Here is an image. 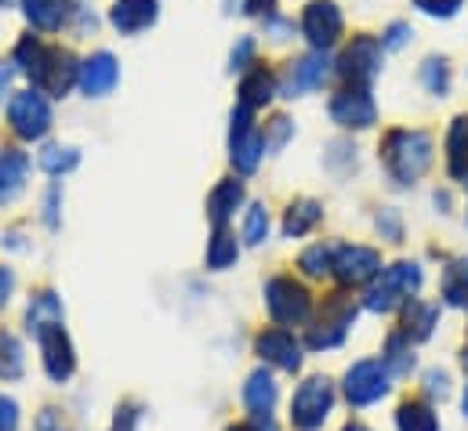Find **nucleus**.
Segmentation results:
<instances>
[{"label":"nucleus","mask_w":468,"mask_h":431,"mask_svg":"<svg viewBox=\"0 0 468 431\" xmlns=\"http://www.w3.org/2000/svg\"><path fill=\"white\" fill-rule=\"evenodd\" d=\"M15 66L33 80V88L40 95H55L62 99L77 80H80V66L66 47H51L40 37H22L15 47Z\"/></svg>","instance_id":"1"},{"label":"nucleus","mask_w":468,"mask_h":431,"mask_svg":"<svg viewBox=\"0 0 468 431\" xmlns=\"http://www.w3.org/2000/svg\"><path fill=\"white\" fill-rule=\"evenodd\" d=\"M378 156L396 185H414L432 167V134L414 127H396L381 138Z\"/></svg>","instance_id":"2"},{"label":"nucleus","mask_w":468,"mask_h":431,"mask_svg":"<svg viewBox=\"0 0 468 431\" xmlns=\"http://www.w3.org/2000/svg\"><path fill=\"white\" fill-rule=\"evenodd\" d=\"M421 279H425V276H421V265H414V261H396V265L381 268L378 279L367 287L363 309H367V312H378V316L396 312V309H403L407 301L418 298Z\"/></svg>","instance_id":"3"},{"label":"nucleus","mask_w":468,"mask_h":431,"mask_svg":"<svg viewBox=\"0 0 468 431\" xmlns=\"http://www.w3.org/2000/svg\"><path fill=\"white\" fill-rule=\"evenodd\" d=\"M265 309H269L272 323L291 330V326H302L313 320V294L294 276H272L265 283Z\"/></svg>","instance_id":"4"},{"label":"nucleus","mask_w":468,"mask_h":431,"mask_svg":"<svg viewBox=\"0 0 468 431\" xmlns=\"http://www.w3.org/2000/svg\"><path fill=\"white\" fill-rule=\"evenodd\" d=\"M356 312H359V309H356V301H352L346 290L327 294L324 305H320V312H316V320L309 326V333H305V344H309L313 352L338 348V344L346 341L349 326L356 323Z\"/></svg>","instance_id":"5"},{"label":"nucleus","mask_w":468,"mask_h":431,"mask_svg":"<svg viewBox=\"0 0 468 431\" xmlns=\"http://www.w3.org/2000/svg\"><path fill=\"white\" fill-rule=\"evenodd\" d=\"M335 410V384L327 377H305L291 395V428L320 431Z\"/></svg>","instance_id":"6"},{"label":"nucleus","mask_w":468,"mask_h":431,"mask_svg":"<svg viewBox=\"0 0 468 431\" xmlns=\"http://www.w3.org/2000/svg\"><path fill=\"white\" fill-rule=\"evenodd\" d=\"M388 388H392V373H388V366L381 359H359V363H352L349 370H346V381H342V395H346V403L356 406V410L381 403L388 395Z\"/></svg>","instance_id":"7"},{"label":"nucleus","mask_w":468,"mask_h":431,"mask_svg":"<svg viewBox=\"0 0 468 431\" xmlns=\"http://www.w3.org/2000/svg\"><path fill=\"white\" fill-rule=\"evenodd\" d=\"M381 55H385V47L378 37H370V33L352 37V44L338 58V77L356 84V88H367L381 73Z\"/></svg>","instance_id":"8"},{"label":"nucleus","mask_w":468,"mask_h":431,"mask_svg":"<svg viewBox=\"0 0 468 431\" xmlns=\"http://www.w3.org/2000/svg\"><path fill=\"white\" fill-rule=\"evenodd\" d=\"M346 15L335 0H309L302 11V33L313 44V51H331L342 40Z\"/></svg>","instance_id":"9"},{"label":"nucleus","mask_w":468,"mask_h":431,"mask_svg":"<svg viewBox=\"0 0 468 431\" xmlns=\"http://www.w3.org/2000/svg\"><path fill=\"white\" fill-rule=\"evenodd\" d=\"M7 123L22 142H37L51 131V106L40 91H18L7 106Z\"/></svg>","instance_id":"10"},{"label":"nucleus","mask_w":468,"mask_h":431,"mask_svg":"<svg viewBox=\"0 0 468 431\" xmlns=\"http://www.w3.org/2000/svg\"><path fill=\"white\" fill-rule=\"evenodd\" d=\"M381 272V254L363 243L335 247V276L342 287H370Z\"/></svg>","instance_id":"11"},{"label":"nucleus","mask_w":468,"mask_h":431,"mask_svg":"<svg viewBox=\"0 0 468 431\" xmlns=\"http://www.w3.org/2000/svg\"><path fill=\"white\" fill-rule=\"evenodd\" d=\"M265 145H261V131L250 120V109H233V127H229V160L239 174H254L258 160H261Z\"/></svg>","instance_id":"12"},{"label":"nucleus","mask_w":468,"mask_h":431,"mask_svg":"<svg viewBox=\"0 0 468 431\" xmlns=\"http://www.w3.org/2000/svg\"><path fill=\"white\" fill-rule=\"evenodd\" d=\"M254 352L265 366H276L283 373H298L302 370V341L283 330V326H269L254 337Z\"/></svg>","instance_id":"13"},{"label":"nucleus","mask_w":468,"mask_h":431,"mask_svg":"<svg viewBox=\"0 0 468 431\" xmlns=\"http://www.w3.org/2000/svg\"><path fill=\"white\" fill-rule=\"evenodd\" d=\"M40 341V359H44V373L55 381V384H66L73 373H77V348L69 341V333L58 326H48L37 333Z\"/></svg>","instance_id":"14"},{"label":"nucleus","mask_w":468,"mask_h":431,"mask_svg":"<svg viewBox=\"0 0 468 431\" xmlns=\"http://www.w3.org/2000/svg\"><path fill=\"white\" fill-rule=\"evenodd\" d=\"M331 77V62H327V51H309L302 58H294L283 77H280V95L283 99H298L305 91H316L324 88V80Z\"/></svg>","instance_id":"15"},{"label":"nucleus","mask_w":468,"mask_h":431,"mask_svg":"<svg viewBox=\"0 0 468 431\" xmlns=\"http://www.w3.org/2000/svg\"><path fill=\"white\" fill-rule=\"evenodd\" d=\"M331 120L338 123V127H352V131H363V127H370L374 120H378V106H374V99H370V91L367 88H342L335 99H331Z\"/></svg>","instance_id":"16"},{"label":"nucleus","mask_w":468,"mask_h":431,"mask_svg":"<svg viewBox=\"0 0 468 431\" xmlns=\"http://www.w3.org/2000/svg\"><path fill=\"white\" fill-rule=\"evenodd\" d=\"M117 80H120V66L110 51H95L91 58L80 62V80H77V84H80V91H84L88 99L110 95V91L117 88Z\"/></svg>","instance_id":"17"},{"label":"nucleus","mask_w":468,"mask_h":431,"mask_svg":"<svg viewBox=\"0 0 468 431\" xmlns=\"http://www.w3.org/2000/svg\"><path fill=\"white\" fill-rule=\"evenodd\" d=\"M160 15V0H113L110 7V22L123 37H134L142 29H149Z\"/></svg>","instance_id":"18"},{"label":"nucleus","mask_w":468,"mask_h":431,"mask_svg":"<svg viewBox=\"0 0 468 431\" xmlns=\"http://www.w3.org/2000/svg\"><path fill=\"white\" fill-rule=\"evenodd\" d=\"M26 178H29V156L15 145L0 149V207L15 204L22 196Z\"/></svg>","instance_id":"19"},{"label":"nucleus","mask_w":468,"mask_h":431,"mask_svg":"<svg viewBox=\"0 0 468 431\" xmlns=\"http://www.w3.org/2000/svg\"><path fill=\"white\" fill-rule=\"evenodd\" d=\"M276 88H280V80H276L265 66L254 62V66L243 73V80H239V106H247L254 112V109H261L276 95Z\"/></svg>","instance_id":"20"},{"label":"nucleus","mask_w":468,"mask_h":431,"mask_svg":"<svg viewBox=\"0 0 468 431\" xmlns=\"http://www.w3.org/2000/svg\"><path fill=\"white\" fill-rule=\"evenodd\" d=\"M436 323H440V309H436L432 301L414 298V301H407V305H403V323H399V330H403L414 344L429 341V337H432V330H436Z\"/></svg>","instance_id":"21"},{"label":"nucleus","mask_w":468,"mask_h":431,"mask_svg":"<svg viewBox=\"0 0 468 431\" xmlns=\"http://www.w3.org/2000/svg\"><path fill=\"white\" fill-rule=\"evenodd\" d=\"M276 399H280L276 377H272L269 370H254V373L247 377V384H243V406H247L250 414H272Z\"/></svg>","instance_id":"22"},{"label":"nucleus","mask_w":468,"mask_h":431,"mask_svg":"<svg viewBox=\"0 0 468 431\" xmlns=\"http://www.w3.org/2000/svg\"><path fill=\"white\" fill-rule=\"evenodd\" d=\"M239 204H243V182L226 178V182H218V185L211 189V196H207V217H211L218 228H226V221L236 215Z\"/></svg>","instance_id":"23"},{"label":"nucleus","mask_w":468,"mask_h":431,"mask_svg":"<svg viewBox=\"0 0 468 431\" xmlns=\"http://www.w3.org/2000/svg\"><path fill=\"white\" fill-rule=\"evenodd\" d=\"M396 431H440V417L429 399H403L396 406Z\"/></svg>","instance_id":"24"},{"label":"nucleus","mask_w":468,"mask_h":431,"mask_svg":"<svg viewBox=\"0 0 468 431\" xmlns=\"http://www.w3.org/2000/svg\"><path fill=\"white\" fill-rule=\"evenodd\" d=\"M447 171L454 182H468V116H458L447 131Z\"/></svg>","instance_id":"25"},{"label":"nucleus","mask_w":468,"mask_h":431,"mask_svg":"<svg viewBox=\"0 0 468 431\" xmlns=\"http://www.w3.org/2000/svg\"><path fill=\"white\" fill-rule=\"evenodd\" d=\"M22 11L29 18V26L44 29V33H58L69 15V0H22Z\"/></svg>","instance_id":"26"},{"label":"nucleus","mask_w":468,"mask_h":431,"mask_svg":"<svg viewBox=\"0 0 468 431\" xmlns=\"http://www.w3.org/2000/svg\"><path fill=\"white\" fill-rule=\"evenodd\" d=\"M440 298L451 309H468V258H458L440 276Z\"/></svg>","instance_id":"27"},{"label":"nucleus","mask_w":468,"mask_h":431,"mask_svg":"<svg viewBox=\"0 0 468 431\" xmlns=\"http://www.w3.org/2000/svg\"><path fill=\"white\" fill-rule=\"evenodd\" d=\"M62 301L51 294V290H40L33 301H29V309H26V330L37 337L40 330H48V326H58L62 323Z\"/></svg>","instance_id":"28"},{"label":"nucleus","mask_w":468,"mask_h":431,"mask_svg":"<svg viewBox=\"0 0 468 431\" xmlns=\"http://www.w3.org/2000/svg\"><path fill=\"white\" fill-rule=\"evenodd\" d=\"M320 217H324V207L316 200H294L287 207V217H283V236L287 239H298V236L313 232L320 225Z\"/></svg>","instance_id":"29"},{"label":"nucleus","mask_w":468,"mask_h":431,"mask_svg":"<svg viewBox=\"0 0 468 431\" xmlns=\"http://www.w3.org/2000/svg\"><path fill=\"white\" fill-rule=\"evenodd\" d=\"M410 337L403 333V330H396V333H388V341H385V355H381V363L388 366V373L392 377H407L410 370H414V352H410Z\"/></svg>","instance_id":"30"},{"label":"nucleus","mask_w":468,"mask_h":431,"mask_svg":"<svg viewBox=\"0 0 468 431\" xmlns=\"http://www.w3.org/2000/svg\"><path fill=\"white\" fill-rule=\"evenodd\" d=\"M236 258H239L236 236L229 228H215V236H211V243H207V268H211V272H226V268L236 265Z\"/></svg>","instance_id":"31"},{"label":"nucleus","mask_w":468,"mask_h":431,"mask_svg":"<svg viewBox=\"0 0 468 431\" xmlns=\"http://www.w3.org/2000/svg\"><path fill=\"white\" fill-rule=\"evenodd\" d=\"M298 268L309 279H324L335 272V243H313L309 250L298 254Z\"/></svg>","instance_id":"32"},{"label":"nucleus","mask_w":468,"mask_h":431,"mask_svg":"<svg viewBox=\"0 0 468 431\" xmlns=\"http://www.w3.org/2000/svg\"><path fill=\"white\" fill-rule=\"evenodd\" d=\"M26 370V352L22 341L7 330H0V381H18Z\"/></svg>","instance_id":"33"},{"label":"nucleus","mask_w":468,"mask_h":431,"mask_svg":"<svg viewBox=\"0 0 468 431\" xmlns=\"http://www.w3.org/2000/svg\"><path fill=\"white\" fill-rule=\"evenodd\" d=\"M37 160H40V167H44L48 174H66V171H73V167L80 163V152H77L73 145H48Z\"/></svg>","instance_id":"34"},{"label":"nucleus","mask_w":468,"mask_h":431,"mask_svg":"<svg viewBox=\"0 0 468 431\" xmlns=\"http://www.w3.org/2000/svg\"><path fill=\"white\" fill-rule=\"evenodd\" d=\"M269 239V211L261 204H254L243 217V243L247 247H261Z\"/></svg>","instance_id":"35"},{"label":"nucleus","mask_w":468,"mask_h":431,"mask_svg":"<svg viewBox=\"0 0 468 431\" xmlns=\"http://www.w3.org/2000/svg\"><path fill=\"white\" fill-rule=\"evenodd\" d=\"M291 138H294V123H291L287 116H272V120L265 123V131H261V145H265V152H280Z\"/></svg>","instance_id":"36"},{"label":"nucleus","mask_w":468,"mask_h":431,"mask_svg":"<svg viewBox=\"0 0 468 431\" xmlns=\"http://www.w3.org/2000/svg\"><path fill=\"white\" fill-rule=\"evenodd\" d=\"M421 80H425V88H429L432 95H447V88H451V66H447L443 58H425Z\"/></svg>","instance_id":"37"},{"label":"nucleus","mask_w":468,"mask_h":431,"mask_svg":"<svg viewBox=\"0 0 468 431\" xmlns=\"http://www.w3.org/2000/svg\"><path fill=\"white\" fill-rule=\"evenodd\" d=\"M138 425H142V406L138 403H120L110 431H138Z\"/></svg>","instance_id":"38"},{"label":"nucleus","mask_w":468,"mask_h":431,"mask_svg":"<svg viewBox=\"0 0 468 431\" xmlns=\"http://www.w3.org/2000/svg\"><path fill=\"white\" fill-rule=\"evenodd\" d=\"M250 66H254V40L243 37L233 47V55H229V73H247Z\"/></svg>","instance_id":"39"},{"label":"nucleus","mask_w":468,"mask_h":431,"mask_svg":"<svg viewBox=\"0 0 468 431\" xmlns=\"http://www.w3.org/2000/svg\"><path fill=\"white\" fill-rule=\"evenodd\" d=\"M425 395H429V399H447V395H451V377H447V370H429V373H425Z\"/></svg>","instance_id":"40"},{"label":"nucleus","mask_w":468,"mask_h":431,"mask_svg":"<svg viewBox=\"0 0 468 431\" xmlns=\"http://www.w3.org/2000/svg\"><path fill=\"white\" fill-rule=\"evenodd\" d=\"M414 4H418V11H425L432 18H451L462 7V0H414Z\"/></svg>","instance_id":"41"},{"label":"nucleus","mask_w":468,"mask_h":431,"mask_svg":"<svg viewBox=\"0 0 468 431\" xmlns=\"http://www.w3.org/2000/svg\"><path fill=\"white\" fill-rule=\"evenodd\" d=\"M18 425H22L18 403L11 395H0V431H18Z\"/></svg>","instance_id":"42"},{"label":"nucleus","mask_w":468,"mask_h":431,"mask_svg":"<svg viewBox=\"0 0 468 431\" xmlns=\"http://www.w3.org/2000/svg\"><path fill=\"white\" fill-rule=\"evenodd\" d=\"M37 431H73V428H69V421L62 417V410L48 406V410H40V417H37Z\"/></svg>","instance_id":"43"},{"label":"nucleus","mask_w":468,"mask_h":431,"mask_svg":"<svg viewBox=\"0 0 468 431\" xmlns=\"http://www.w3.org/2000/svg\"><path fill=\"white\" fill-rule=\"evenodd\" d=\"M378 232H381L388 243H399V236H403L399 215H396V211H381V215H378Z\"/></svg>","instance_id":"44"},{"label":"nucleus","mask_w":468,"mask_h":431,"mask_svg":"<svg viewBox=\"0 0 468 431\" xmlns=\"http://www.w3.org/2000/svg\"><path fill=\"white\" fill-rule=\"evenodd\" d=\"M407 37H410V26L407 22H392L388 29H385V37H381V47H403L407 44Z\"/></svg>","instance_id":"45"},{"label":"nucleus","mask_w":468,"mask_h":431,"mask_svg":"<svg viewBox=\"0 0 468 431\" xmlns=\"http://www.w3.org/2000/svg\"><path fill=\"white\" fill-rule=\"evenodd\" d=\"M58 204H62V185H51L48 189V200H44V221L51 228H58Z\"/></svg>","instance_id":"46"},{"label":"nucleus","mask_w":468,"mask_h":431,"mask_svg":"<svg viewBox=\"0 0 468 431\" xmlns=\"http://www.w3.org/2000/svg\"><path fill=\"white\" fill-rule=\"evenodd\" d=\"M247 428H250V431H280V425L272 421V414H250Z\"/></svg>","instance_id":"47"},{"label":"nucleus","mask_w":468,"mask_h":431,"mask_svg":"<svg viewBox=\"0 0 468 431\" xmlns=\"http://www.w3.org/2000/svg\"><path fill=\"white\" fill-rule=\"evenodd\" d=\"M11 290H15V272L0 265V305H7V298H11Z\"/></svg>","instance_id":"48"},{"label":"nucleus","mask_w":468,"mask_h":431,"mask_svg":"<svg viewBox=\"0 0 468 431\" xmlns=\"http://www.w3.org/2000/svg\"><path fill=\"white\" fill-rule=\"evenodd\" d=\"M243 7H247L250 15H269V11H272V0H243Z\"/></svg>","instance_id":"49"},{"label":"nucleus","mask_w":468,"mask_h":431,"mask_svg":"<svg viewBox=\"0 0 468 431\" xmlns=\"http://www.w3.org/2000/svg\"><path fill=\"white\" fill-rule=\"evenodd\" d=\"M7 84H11V69H7V62H0V99H4Z\"/></svg>","instance_id":"50"},{"label":"nucleus","mask_w":468,"mask_h":431,"mask_svg":"<svg viewBox=\"0 0 468 431\" xmlns=\"http://www.w3.org/2000/svg\"><path fill=\"white\" fill-rule=\"evenodd\" d=\"M342 431H370V428H367L363 421H349V425H346V428H342Z\"/></svg>","instance_id":"51"},{"label":"nucleus","mask_w":468,"mask_h":431,"mask_svg":"<svg viewBox=\"0 0 468 431\" xmlns=\"http://www.w3.org/2000/svg\"><path fill=\"white\" fill-rule=\"evenodd\" d=\"M462 414L468 417V384H465V395H462Z\"/></svg>","instance_id":"52"},{"label":"nucleus","mask_w":468,"mask_h":431,"mask_svg":"<svg viewBox=\"0 0 468 431\" xmlns=\"http://www.w3.org/2000/svg\"><path fill=\"white\" fill-rule=\"evenodd\" d=\"M226 431H250V428H247V425H229Z\"/></svg>","instance_id":"53"},{"label":"nucleus","mask_w":468,"mask_h":431,"mask_svg":"<svg viewBox=\"0 0 468 431\" xmlns=\"http://www.w3.org/2000/svg\"><path fill=\"white\" fill-rule=\"evenodd\" d=\"M462 363H465V370H468V344L462 348Z\"/></svg>","instance_id":"54"}]
</instances>
